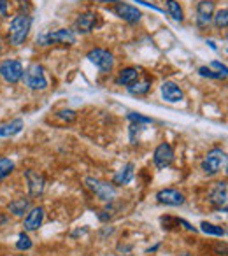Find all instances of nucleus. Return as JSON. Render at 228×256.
<instances>
[{"mask_svg":"<svg viewBox=\"0 0 228 256\" xmlns=\"http://www.w3.org/2000/svg\"><path fill=\"white\" fill-rule=\"evenodd\" d=\"M78 37L74 30L60 28L54 32H44L37 37V44L40 46H53V44H62V46H74Z\"/></svg>","mask_w":228,"mask_h":256,"instance_id":"f03ea898","label":"nucleus"},{"mask_svg":"<svg viewBox=\"0 0 228 256\" xmlns=\"http://www.w3.org/2000/svg\"><path fill=\"white\" fill-rule=\"evenodd\" d=\"M134 168H136V165L134 164H126L123 165L122 168H120L118 172H116V176H114L112 182L116 186H125V184H130L134 179V176H136V172H134Z\"/></svg>","mask_w":228,"mask_h":256,"instance_id":"f3484780","label":"nucleus"},{"mask_svg":"<svg viewBox=\"0 0 228 256\" xmlns=\"http://www.w3.org/2000/svg\"><path fill=\"white\" fill-rule=\"evenodd\" d=\"M153 162H154V165H156V168H160V170L170 167V164L174 162V150H172L170 144L162 142L160 146L154 150Z\"/></svg>","mask_w":228,"mask_h":256,"instance_id":"9b49d317","label":"nucleus"},{"mask_svg":"<svg viewBox=\"0 0 228 256\" xmlns=\"http://www.w3.org/2000/svg\"><path fill=\"white\" fill-rule=\"evenodd\" d=\"M90 64H93L100 72H110L114 67V54L102 48H95L86 54Z\"/></svg>","mask_w":228,"mask_h":256,"instance_id":"0eeeda50","label":"nucleus"},{"mask_svg":"<svg viewBox=\"0 0 228 256\" xmlns=\"http://www.w3.org/2000/svg\"><path fill=\"white\" fill-rule=\"evenodd\" d=\"M160 93H162V98L168 104H178L184 98V92H182L181 86L176 84L174 81H165L164 84L160 86Z\"/></svg>","mask_w":228,"mask_h":256,"instance_id":"ddd939ff","label":"nucleus"},{"mask_svg":"<svg viewBox=\"0 0 228 256\" xmlns=\"http://www.w3.org/2000/svg\"><path fill=\"white\" fill-rule=\"evenodd\" d=\"M209 202H210V206H212L214 209L226 212V202H228V186H226V181L216 182V184L210 188Z\"/></svg>","mask_w":228,"mask_h":256,"instance_id":"6e6552de","label":"nucleus"},{"mask_svg":"<svg viewBox=\"0 0 228 256\" xmlns=\"http://www.w3.org/2000/svg\"><path fill=\"white\" fill-rule=\"evenodd\" d=\"M42 220H44V207H32V209L28 210V214H26L25 218V223H23V226H25V232H34V230H39L40 224H42Z\"/></svg>","mask_w":228,"mask_h":256,"instance_id":"dca6fc26","label":"nucleus"},{"mask_svg":"<svg viewBox=\"0 0 228 256\" xmlns=\"http://www.w3.org/2000/svg\"><path fill=\"white\" fill-rule=\"evenodd\" d=\"M12 170H14V162L9 160V158H0V181L9 178Z\"/></svg>","mask_w":228,"mask_h":256,"instance_id":"393cba45","label":"nucleus"},{"mask_svg":"<svg viewBox=\"0 0 228 256\" xmlns=\"http://www.w3.org/2000/svg\"><path fill=\"white\" fill-rule=\"evenodd\" d=\"M56 116H58V118H62V120L74 121V120H76V110H70V109H67V110H60V112H58Z\"/></svg>","mask_w":228,"mask_h":256,"instance_id":"7c9ffc66","label":"nucleus"},{"mask_svg":"<svg viewBox=\"0 0 228 256\" xmlns=\"http://www.w3.org/2000/svg\"><path fill=\"white\" fill-rule=\"evenodd\" d=\"M167 2V12L168 16H170L174 22L181 23L182 20H184V12H182L181 6H179V2H176V0H165Z\"/></svg>","mask_w":228,"mask_h":256,"instance_id":"4be33fe9","label":"nucleus"},{"mask_svg":"<svg viewBox=\"0 0 228 256\" xmlns=\"http://www.w3.org/2000/svg\"><path fill=\"white\" fill-rule=\"evenodd\" d=\"M9 14V2L8 0H0V20Z\"/></svg>","mask_w":228,"mask_h":256,"instance_id":"2f4dec72","label":"nucleus"},{"mask_svg":"<svg viewBox=\"0 0 228 256\" xmlns=\"http://www.w3.org/2000/svg\"><path fill=\"white\" fill-rule=\"evenodd\" d=\"M8 223V216H0V224H6Z\"/></svg>","mask_w":228,"mask_h":256,"instance_id":"f704fd0d","label":"nucleus"},{"mask_svg":"<svg viewBox=\"0 0 228 256\" xmlns=\"http://www.w3.org/2000/svg\"><path fill=\"white\" fill-rule=\"evenodd\" d=\"M144 130V124H137V123H132L128 126V132H130V142L132 144H137V140H139V136L140 132Z\"/></svg>","mask_w":228,"mask_h":256,"instance_id":"c756f323","label":"nucleus"},{"mask_svg":"<svg viewBox=\"0 0 228 256\" xmlns=\"http://www.w3.org/2000/svg\"><path fill=\"white\" fill-rule=\"evenodd\" d=\"M179 256H193L192 252H182V254H179Z\"/></svg>","mask_w":228,"mask_h":256,"instance_id":"e433bc0d","label":"nucleus"},{"mask_svg":"<svg viewBox=\"0 0 228 256\" xmlns=\"http://www.w3.org/2000/svg\"><path fill=\"white\" fill-rule=\"evenodd\" d=\"M210 68H214V70H220V72H228L226 65H223L221 62H218V60L210 62Z\"/></svg>","mask_w":228,"mask_h":256,"instance_id":"473e14b6","label":"nucleus"},{"mask_svg":"<svg viewBox=\"0 0 228 256\" xmlns=\"http://www.w3.org/2000/svg\"><path fill=\"white\" fill-rule=\"evenodd\" d=\"M126 90H128V93L134 96H144L151 92V81L150 79H146V81H136L130 86H126Z\"/></svg>","mask_w":228,"mask_h":256,"instance_id":"412c9836","label":"nucleus"},{"mask_svg":"<svg viewBox=\"0 0 228 256\" xmlns=\"http://www.w3.org/2000/svg\"><path fill=\"white\" fill-rule=\"evenodd\" d=\"M120 209V206H114L112 202H109V206L106 207V209H102L98 212V220L100 221H109L110 218L114 216V214H116V210Z\"/></svg>","mask_w":228,"mask_h":256,"instance_id":"cd10ccee","label":"nucleus"},{"mask_svg":"<svg viewBox=\"0 0 228 256\" xmlns=\"http://www.w3.org/2000/svg\"><path fill=\"white\" fill-rule=\"evenodd\" d=\"M23 126H25V123H23V120H12L9 121V123L6 124H0V137H14L18 136L20 132L23 130Z\"/></svg>","mask_w":228,"mask_h":256,"instance_id":"6ab92c4d","label":"nucleus"},{"mask_svg":"<svg viewBox=\"0 0 228 256\" xmlns=\"http://www.w3.org/2000/svg\"><path fill=\"white\" fill-rule=\"evenodd\" d=\"M200 230L207 235H216V237H224V235H226L224 228L218 226V224H212V223H207V221H202V223H200Z\"/></svg>","mask_w":228,"mask_h":256,"instance_id":"5701e85b","label":"nucleus"},{"mask_svg":"<svg viewBox=\"0 0 228 256\" xmlns=\"http://www.w3.org/2000/svg\"><path fill=\"white\" fill-rule=\"evenodd\" d=\"M126 118H128L132 123H137V124H150V123H153V120H151V118L144 116V114H140V112H128V114H126Z\"/></svg>","mask_w":228,"mask_h":256,"instance_id":"c85d7f7f","label":"nucleus"},{"mask_svg":"<svg viewBox=\"0 0 228 256\" xmlns=\"http://www.w3.org/2000/svg\"><path fill=\"white\" fill-rule=\"evenodd\" d=\"M198 74L202 76V78H209V79H226V76H228V72H220V70H214V68H210V67H198Z\"/></svg>","mask_w":228,"mask_h":256,"instance_id":"b1692460","label":"nucleus"},{"mask_svg":"<svg viewBox=\"0 0 228 256\" xmlns=\"http://www.w3.org/2000/svg\"><path fill=\"white\" fill-rule=\"evenodd\" d=\"M112 11H114V14L118 16V18H122L123 22L130 23V25H136V23H139L140 18H142V12H140L136 6L125 4V2H120V0L114 4Z\"/></svg>","mask_w":228,"mask_h":256,"instance_id":"1a4fd4ad","label":"nucleus"},{"mask_svg":"<svg viewBox=\"0 0 228 256\" xmlns=\"http://www.w3.org/2000/svg\"><path fill=\"white\" fill-rule=\"evenodd\" d=\"M156 200H158V204H164V206H170V207H179L186 202L184 195H182L179 190H174V188L160 190V192L156 193Z\"/></svg>","mask_w":228,"mask_h":256,"instance_id":"f8f14e48","label":"nucleus"},{"mask_svg":"<svg viewBox=\"0 0 228 256\" xmlns=\"http://www.w3.org/2000/svg\"><path fill=\"white\" fill-rule=\"evenodd\" d=\"M0 53H2V40H0Z\"/></svg>","mask_w":228,"mask_h":256,"instance_id":"4c0bfd02","label":"nucleus"},{"mask_svg":"<svg viewBox=\"0 0 228 256\" xmlns=\"http://www.w3.org/2000/svg\"><path fill=\"white\" fill-rule=\"evenodd\" d=\"M224 165H226V153H224L221 148H214V150H210L209 153L206 154V158L202 160L200 167H202L204 174L212 178V176L220 174Z\"/></svg>","mask_w":228,"mask_h":256,"instance_id":"20e7f679","label":"nucleus"},{"mask_svg":"<svg viewBox=\"0 0 228 256\" xmlns=\"http://www.w3.org/2000/svg\"><path fill=\"white\" fill-rule=\"evenodd\" d=\"M100 25V18L96 12H82V14H79L78 18H76L74 22V32L78 34H90L93 32V30L96 28V26Z\"/></svg>","mask_w":228,"mask_h":256,"instance_id":"9d476101","label":"nucleus"},{"mask_svg":"<svg viewBox=\"0 0 228 256\" xmlns=\"http://www.w3.org/2000/svg\"><path fill=\"white\" fill-rule=\"evenodd\" d=\"M25 178H26V182H28L30 196L42 195L44 188H46V178L36 170H25Z\"/></svg>","mask_w":228,"mask_h":256,"instance_id":"4468645a","label":"nucleus"},{"mask_svg":"<svg viewBox=\"0 0 228 256\" xmlns=\"http://www.w3.org/2000/svg\"><path fill=\"white\" fill-rule=\"evenodd\" d=\"M206 44H209V48H210V50H212V51H218V46H216V42H214V40H206Z\"/></svg>","mask_w":228,"mask_h":256,"instance_id":"72a5a7b5","label":"nucleus"},{"mask_svg":"<svg viewBox=\"0 0 228 256\" xmlns=\"http://www.w3.org/2000/svg\"><path fill=\"white\" fill-rule=\"evenodd\" d=\"M32 246H34L32 238H30L25 232H22L18 237V242H16V249H20V251H30Z\"/></svg>","mask_w":228,"mask_h":256,"instance_id":"bb28decb","label":"nucleus"},{"mask_svg":"<svg viewBox=\"0 0 228 256\" xmlns=\"http://www.w3.org/2000/svg\"><path fill=\"white\" fill-rule=\"evenodd\" d=\"M23 82L26 88L34 90V92H42L48 88V78L44 74V67L39 64H32L25 68L23 72Z\"/></svg>","mask_w":228,"mask_h":256,"instance_id":"7ed1b4c3","label":"nucleus"},{"mask_svg":"<svg viewBox=\"0 0 228 256\" xmlns=\"http://www.w3.org/2000/svg\"><path fill=\"white\" fill-rule=\"evenodd\" d=\"M212 16H214V2H210V0H200L198 4H196V25L200 28H204V26H207L212 22Z\"/></svg>","mask_w":228,"mask_h":256,"instance_id":"2eb2a0df","label":"nucleus"},{"mask_svg":"<svg viewBox=\"0 0 228 256\" xmlns=\"http://www.w3.org/2000/svg\"><path fill=\"white\" fill-rule=\"evenodd\" d=\"M84 184L88 190H92L96 196H98L102 202H112L118 195L114 184H109V182H104V181H98L95 178H86L84 179Z\"/></svg>","mask_w":228,"mask_h":256,"instance_id":"39448f33","label":"nucleus"},{"mask_svg":"<svg viewBox=\"0 0 228 256\" xmlns=\"http://www.w3.org/2000/svg\"><path fill=\"white\" fill-rule=\"evenodd\" d=\"M100 2H109V4H116L118 0H100Z\"/></svg>","mask_w":228,"mask_h":256,"instance_id":"c9c22d12","label":"nucleus"},{"mask_svg":"<svg viewBox=\"0 0 228 256\" xmlns=\"http://www.w3.org/2000/svg\"><path fill=\"white\" fill-rule=\"evenodd\" d=\"M212 22H214V25H216L218 28H221V30L226 28V26H228V11H226V9H220L218 12H214Z\"/></svg>","mask_w":228,"mask_h":256,"instance_id":"a878e982","label":"nucleus"},{"mask_svg":"<svg viewBox=\"0 0 228 256\" xmlns=\"http://www.w3.org/2000/svg\"><path fill=\"white\" fill-rule=\"evenodd\" d=\"M139 74H140L139 68H136V67H125V68H122V70H120L116 82H118V84H122V86H130L132 82L139 81Z\"/></svg>","mask_w":228,"mask_h":256,"instance_id":"a211bd4d","label":"nucleus"},{"mask_svg":"<svg viewBox=\"0 0 228 256\" xmlns=\"http://www.w3.org/2000/svg\"><path fill=\"white\" fill-rule=\"evenodd\" d=\"M32 209V202L30 198H16L9 204V212L14 214V216H25V212Z\"/></svg>","mask_w":228,"mask_h":256,"instance_id":"aec40b11","label":"nucleus"},{"mask_svg":"<svg viewBox=\"0 0 228 256\" xmlns=\"http://www.w3.org/2000/svg\"><path fill=\"white\" fill-rule=\"evenodd\" d=\"M25 67L20 60H4L0 64V78L9 84H16L22 81Z\"/></svg>","mask_w":228,"mask_h":256,"instance_id":"423d86ee","label":"nucleus"},{"mask_svg":"<svg viewBox=\"0 0 228 256\" xmlns=\"http://www.w3.org/2000/svg\"><path fill=\"white\" fill-rule=\"evenodd\" d=\"M30 28H32V18L25 12L16 14L11 20V25H9V44L11 46H22L28 37Z\"/></svg>","mask_w":228,"mask_h":256,"instance_id":"f257e3e1","label":"nucleus"}]
</instances>
